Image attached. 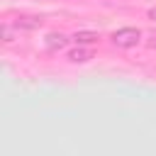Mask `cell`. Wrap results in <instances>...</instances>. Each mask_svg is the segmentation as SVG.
<instances>
[{"label":"cell","mask_w":156,"mask_h":156,"mask_svg":"<svg viewBox=\"0 0 156 156\" xmlns=\"http://www.w3.org/2000/svg\"><path fill=\"white\" fill-rule=\"evenodd\" d=\"M68 44V39L63 37V34H49L46 37V46L51 49V51H56V49H61V46H66Z\"/></svg>","instance_id":"cell-4"},{"label":"cell","mask_w":156,"mask_h":156,"mask_svg":"<svg viewBox=\"0 0 156 156\" xmlns=\"http://www.w3.org/2000/svg\"><path fill=\"white\" fill-rule=\"evenodd\" d=\"M139 39H141V32L136 27H122V29L112 32V37H110V41L119 49H132L139 44Z\"/></svg>","instance_id":"cell-2"},{"label":"cell","mask_w":156,"mask_h":156,"mask_svg":"<svg viewBox=\"0 0 156 156\" xmlns=\"http://www.w3.org/2000/svg\"><path fill=\"white\" fill-rule=\"evenodd\" d=\"M68 58L73 63H83V61L93 58V49H73V51H68Z\"/></svg>","instance_id":"cell-3"},{"label":"cell","mask_w":156,"mask_h":156,"mask_svg":"<svg viewBox=\"0 0 156 156\" xmlns=\"http://www.w3.org/2000/svg\"><path fill=\"white\" fill-rule=\"evenodd\" d=\"M37 27H41V17H37V15H15V17H5V22H2V39H5V41H12L15 34L29 32V29H37Z\"/></svg>","instance_id":"cell-1"},{"label":"cell","mask_w":156,"mask_h":156,"mask_svg":"<svg viewBox=\"0 0 156 156\" xmlns=\"http://www.w3.org/2000/svg\"><path fill=\"white\" fill-rule=\"evenodd\" d=\"M73 41L76 44H93V41H98V34L95 32H78V34H73Z\"/></svg>","instance_id":"cell-5"},{"label":"cell","mask_w":156,"mask_h":156,"mask_svg":"<svg viewBox=\"0 0 156 156\" xmlns=\"http://www.w3.org/2000/svg\"><path fill=\"white\" fill-rule=\"evenodd\" d=\"M151 46H154V49H156V37H154V41H151Z\"/></svg>","instance_id":"cell-6"}]
</instances>
